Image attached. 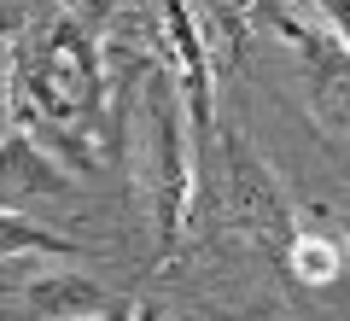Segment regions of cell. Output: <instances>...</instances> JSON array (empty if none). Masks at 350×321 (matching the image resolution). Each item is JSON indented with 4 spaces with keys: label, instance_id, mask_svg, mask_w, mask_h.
Listing matches in <instances>:
<instances>
[{
    "label": "cell",
    "instance_id": "cell-1",
    "mask_svg": "<svg viewBox=\"0 0 350 321\" xmlns=\"http://www.w3.org/2000/svg\"><path fill=\"white\" fill-rule=\"evenodd\" d=\"M6 99H12L18 140L59 135L64 146H88L94 112H100V64H94V47L70 24H47L36 36H24L12 47V64H6Z\"/></svg>",
    "mask_w": 350,
    "mask_h": 321
},
{
    "label": "cell",
    "instance_id": "cell-2",
    "mask_svg": "<svg viewBox=\"0 0 350 321\" xmlns=\"http://www.w3.org/2000/svg\"><path fill=\"white\" fill-rule=\"evenodd\" d=\"M262 18H269L292 47H298V64H304V76H310V105H315V117H321L333 135L350 140V53L338 47L333 36H321V29L298 24L292 12H280L275 0H262Z\"/></svg>",
    "mask_w": 350,
    "mask_h": 321
},
{
    "label": "cell",
    "instance_id": "cell-3",
    "mask_svg": "<svg viewBox=\"0 0 350 321\" xmlns=\"http://www.w3.org/2000/svg\"><path fill=\"white\" fill-rule=\"evenodd\" d=\"M158 41H163V64H170L175 88H181V105H187V123L211 129L216 117V99H211V53H204V29H199V12L187 0H158Z\"/></svg>",
    "mask_w": 350,
    "mask_h": 321
},
{
    "label": "cell",
    "instance_id": "cell-4",
    "mask_svg": "<svg viewBox=\"0 0 350 321\" xmlns=\"http://www.w3.org/2000/svg\"><path fill=\"white\" fill-rule=\"evenodd\" d=\"M286 263L304 286H327L338 281V240H321V234H292L286 246Z\"/></svg>",
    "mask_w": 350,
    "mask_h": 321
},
{
    "label": "cell",
    "instance_id": "cell-5",
    "mask_svg": "<svg viewBox=\"0 0 350 321\" xmlns=\"http://www.w3.org/2000/svg\"><path fill=\"white\" fill-rule=\"evenodd\" d=\"M0 234H12V240H29V246H41V251H59V257H70V240H59V234H47V228H36L29 216H18V210H6L0 205Z\"/></svg>",
    "mask_w": 350,
    "mask_h": 321
},
{
    "label": "cell",
    "instance_id": "cell-6",
    "mask_svg": "<svg viewBox=\"0 0 350 321\" xmlns=\"http://www.w3.org/2000/svg\"><path fill=\"white\" fill-rule=\"evenodd\" d=\"M315 12H321V24H327V36H333L338 47L350 53V0H315Z\"/></svg>",
    "mask_w": 350,
    "mask_h": 321
},
{
    "label": "cell",
    "instance_id": "cell-7",
    "mask_svg": "<svg viewBox=\"0 0 350 321\" xmlns=\"http://www.w3.org/2000/svg\"><path fill=\"white\" fill-rule=\"evenodd\" d=\"M129 321H175V316L163 304H135V316H129Z\"/></svg>",
    "mask_w": 350,
    "mask_h": 321
},
{
    "label": "cell",
    "instance_id": "cell-8",
    "mask_svg": "<svg viewBox=\"0 0 350 321\" xmlns=\"http://www.w3.org/2000/svg\"><path fill=\"white\" fill-rule=\"evenodd\" d=\"M18 251H41V246H29V240H12V234H0V257H18Z\"/></svg>",
    "mask_w": 350,
    "mask_h": 321
},
{
    "label": "cell",
    "instance_id": "cell-9",
    "mask_svg": "<svg viewBox=\"0 0 350 321\" xmlns=\"http://www.w3.org/2000/svg\"><path fill=\"white\" fill-rule=\"evenodd\" d=\"M345 251H350V228H345Z\"/></svg>",
    "mask_w": 350,
    "mask_h": 321
}]
</instances>
